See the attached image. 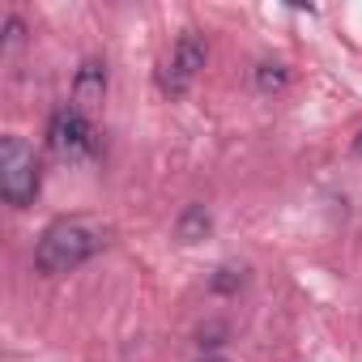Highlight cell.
<instances>
[{"label":"cell","mask_w":362,"mask_h":362,"mask_svg":"<svg viewBox=\"0 0 362 362\" xmlns=\"http://www.w3.org/2000/svg\"><path fill=\"white\" fill-rule=\"evenodd\" d=\"M107 243V230L90 218H60L43 230L39 239V252H35V264L39 273L56 277V273H73L77 264H86L94 252H103Z\"/></svg>","instance_id":"1"},{"label":"cell","mask_w":362,"mask_h":362,"mask_svg":"<svg viewBox=\"0 0 362 362\" xmlns=\"http://www.w3.org/2000/svg\"><path fill=\"white\" fill-rule=\"evenodd\" d=\"M0 197L13 209H26L39 197V158L22 136L0 141Z\"/></svg>","instance_id":"2"},{"label":"cell","mask_w":362,"mask_h":362,"mask_svg":"<svg viewBox=\"0 0 362 362\" xmlns=\"http://www.w3.org/2000/svg\"><path fill=\"white\" fill-rule=\"evenodd\" d=\"M47 145H52V153L56 158H64V162H81V158H90L94 153V124H90V115L86 111H77V107H60L56 115H52V124H47Z\"/></svg>","instance_id":"3"},{"label":"cell","mask_w":362,"mask_h":362,"mask_svg":"<svg viewBox=\"0 0 362 362\" xmlns=\"http://www.w3.org/2000/svg\"><path fill=\"white\" fill-rule=\"evenodd\" d=\"M205 69V43L188 30L184 39L175 43V52H170V60L162 64V73H158V86L170 94V98H179V94H188V86L197 81V73Z\"/></svg>","instance_id":"4"},{"label":"cell","mask_w":362,"mask_h":362,"mask_svg":"<svg viewBox=\"0 0 362 362\" xmlns=\"http://www.w3.org/2000/svg\"><path fill=\"white\" fill-rule=\"evenodd\" d=\"M103 94H107V69H103L98 60H86V64L77 69V81H73V107L90 115V111L103 103Z\"/></svg>","instance_id":"5"},{"label":"cell","mask_w":362,"mask_h":362,"mask_svg":"<svg viewBox=\"0 0 362 362\" xmlns=\"http://www.w3.org/2000/svg\"><path fill=\"white\" fill-rule=\"evenodd\" d=\"M209 226H214V222H209V209H205V205H188L184 214H179V239H184V243L205 239Z\"/></svg>","instance_id":"6"},{"label":"cell","mask_w":362,"mask_h":362,"mask_svg":"<svg viewBox=\"0 0 362 362\" xmlns=\"http://www.w3.org/2000/svg\"><path fill=\"white\" fill-rule=\"evenodd\" d=\"M239 281H243V269L222 264V269H218V277H214V290H218V294H230V290H239Z\"/></svg>","instance_id":"7"},{"label":"cell","mask_w":362,"mask_h":362,"mask_svg":"<svg viewBox=\"0 0 362 362\" xmlns=\"http://www.w3.org/2000/svg\"><path fill=\"white\" fill-rule=\"evenodd\" d=\"M256 77H260V90H281L286 86V69L281 64H260Z\"/></svg>","instance_id":"8"},{"label":"cell","mask_w":362,"mask_h":362,"mask_svg":"<svg viewBox=\"0 0 362 362\" xmlns=\"http://www.w3.org/2000/svg\"><path fill=\"white\" fill-rule=\"evenodd\" d=\"M5 30H9V39H5V43H9V47H18V43H22V22H18V18H9V22H5Z\"/></svg>","instance_id":"9"},{"label":"cell","mask_w":362,"mask_h":362,"mask_svg":"<svg viewBox=\"0 0 362 362\" xmlns=\"http://www.w3.org/2000/svg\"><path fill=\"white\" fill-rule=\"evenodd\" d=\"M354 153H358V158H362V132H358V141H354Z\"/></svg>","instance_id":"10"},{"label":"cell","mask_w":362,"mask_h":362,"mask_svg":"<svg viewBox=\"0 0 362 362\" xmlns=\"http://www.w3.org/2000/svg\"><path fill=\"white\" fill-rule=\"evenodd\" d=\"M201 362H222V358H201Z\"/></svg>","instance_id":"11"}]
</instances>
